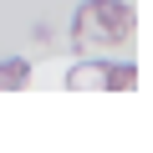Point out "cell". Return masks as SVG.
I'll return each mask as SVG.
<instances>
[{
  "mask_svg": "<svg viewBox=\"0 0 153 153\" xmlns=\"http://www.w3.org/2000/svg\"><path fill=\"white\" fill-rule=\"evenodd\" d=\"M133 36V5L128 0H87L71 21V41L76 46H123Z\"/></svg>",
  "mask_w": 153,
  "mask_h": 153,
  "instance_id": "obj_1",
  "label": "cell"
},
{
  "mask_svg": "<svg viewBox=\"0 0 153 153\" xmlns=\"http://www.w3.org/2000/svg\"><path fill=\"white\" fill-rule=\"evenodd\" d=\"M66 87L71 92H82V87L128 92V87H138V66H128V61H82L76 71H66Z\"/></svg>",
  "mask_w": 153,
  "mask_h": 153,
  "instance_id": "obj_2",
  "label": "cell"
},
{
  "mask_svg": "<svg viewBox=\"0 0 153 153\" xmlns=\"http://www.w3.org/2000/svg\"><path fill=\"white\" fill-rule=\"evenodd\" d=\"M31 82V66L16 56V61H0V87H26Z\"/></svg>",
  "mask_w": 153,
  "mask_h": 153,
  "instance_id": "obj_3",
  "label": "cell"
}]
</instances>
